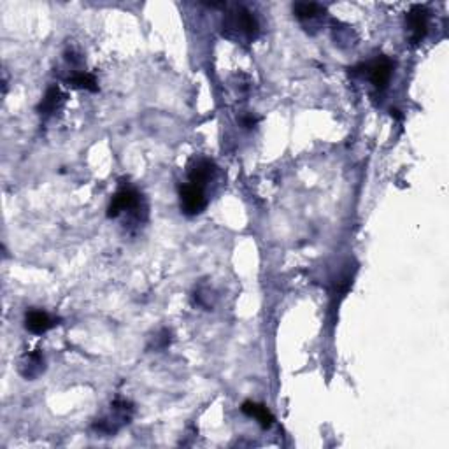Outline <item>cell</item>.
<instances>
[{
    "mask_svg": "<svg viewBox=\"0 0 449 449\" xmlns=\"http://www.w3.org/2000/svg\"><path fill=\"white\" fill-rule=\"evenodd\" d=\"M20 372L25 379H36L37 376L44 372V356L39 351L29 353L23 356L22 363H20Z\"/></svg>",
    "mask_w": 449,
    "mask_h": 449,
    "instance_id": "9c48e42d",
    "label": "cell"
},
{
    "mask_svg": "<svg viewBox=\"0 0 449 449\" xmlns=\"http://www.w3.org/2000/svg\"><path fill=\"white\" fill-rule=\"evenodd\" d=\"M255 123H256V118H253V116H248V118L242 119V125H244L246 128H251V126L255 125Z\"/></svg>",
    "mask_w": 449,
    "mask_h": 449,
    "instance_id": "9a60e30c",
    "label": "cell"
},
{
    "mask_svg": "<svg viewBox=\"0 0 449 449\" xmlns=\"http://www.w3.org/2000/svg\"><path fill=\"white\" fill-rule=\"evenodd\" d=\"M363 68L367 71V76H369L370 83L378 88V90H385V88L388 87L390 78H392L393 72V64L390 58L379 57L374 61H370V64L363 65Z\"/></svg>",
    "mask_w": 449,
    "mask_h": 449,
    "instance_id": "8992f818",
    "label": "cell"
},
{
    "mask_svg": "<svg viewBox=\"0 0 449 449\" xmlns=\"http://www.w3.org/2000/svg\"><path fill=\"white\" fill-rule=\"evenodd\" d=\"M132 414H133L132 404L126 402V400L118 399L111 404V413H109L108 416L95 421L94 428L98 432V434L115 435L119 428L130 423Z\"/></svg>",
    "mask_w": 449,
    "mask_h": 449,
    "instance_id": "3957f363",
    "label": "cell"
},
{
    "mask_svg": "<svg viewBox=\"0 0 449 449\" xmlns=\"http://www.w3.org/2000/svg\"><path fill=\"white\" fill-rule=\"evenodd\" d=\"M428 18H430V13H428V9L425 6H413L411 11L407 13L406 23L407 30H409V39L413 44L421 43L423 37L427 36Z\"/></svg>",
    "mask_w": 449,
    "mask_h": 449,
    "instance_id": "5b68a950",
    "label": "cell"
},
{
    "mask_svg": "<svg viewBox=\"0 0 449 449\" xmlns=\"http://www.w3.org/2000/svg\"><path fill=\"white\" fill-rule=\"evenodd\" d=\"M67 83L71 84V87L78 88V90H88V91L98 90L97 80H95V76L94 74H90V72H74V74L67 80Z\"/></svg>",
    "mask_w": 449,
    "mask_h": 449,
    "instance_id": "4fadbf2b",
    "label": "cell"
},
{
    "mask_svg": "<svg viewBox=\"0 0 449 449\" xmlns=\"http://www.w3.org/2000/svg\"><path fill=\"white\" fill-rule=\"evenodd\" d=\"M258 20L246 8L234 9L223 20V34H227V37H230V39L251 43L258 36Z\"/></svg>",
    "mask_w": 449,
    "mask_h": 449,
    "instance_id": "6da1fadb",
    "label": "cell"
},
{
    "mask_svg": "<svg viewBox=\"0 0 449 449\" xmlns=\"http://www.w3.org/2000/svg\"><path fill=\"white\" fill-rule=\"evenodd\" d=\"M179 204L181 211L186 216L200 214L205 209V205H207V197H205L204 188L191 183L179 186Z\"/></svg>",
    "mask_w": 449,
    "mask_h": 449,
    "instance_id": "277c9868",
    "label": "cell"
},
{
    "mask_svg": "<svg viewBox=\"0 0 449 449\" xmlns=\"http://www.w3.org/2000/svg\"><path fill=\"white\" fill-rule=\"evenodd\" d=\"M58 320L57 318L50 316L47 313L39 309H30L27 311L25 314V328L30 332V334L43 335L46 334L47 330H51L53 327H57Z\"/></svg>",
    "mask_w": 449,
    "mask_h": 449,
    "instance_id": "52a82bcc",
    "label": "cell"
},
{
    "mask_svg": "<svg viewBox=\"0 0 449 449\" xmlns=\"http://www.w3.org/2000/svg\"><path fill=\"white\" fill-rule=\"evenodd\" d=\"M123 212H130L137 219H142V216L146 218V205L142 202V195L135 188L123 186L112 195V200L108 209V216L109 218H118Z\"/></svg>",
    "mask_w": 449,
    "mask_h": 449,
    "instance_id": "7a4b0ae2",
    "label": "cell"
},
{
    "mask_svg": "<svg viewBox=\"0 0 449 449\" xmlns=\"http://www.w3.org/2000/svg\"><path fill=\"white\" fill-rule=\"evenodd\" d=\"M325 13V8L314 2H298L293 6V15L297 16L300 22H313L318 16H321Z\"/></svg>",
    "mask_w": 449,
    "mask_h": 449,
    "instance_id": "7c38bea8",
    "label": "cell"
},
{
    "mask_svg": "<svg viewBox=\"0 0 449 449\" xmlns=\"http://www.w3.org/2000/svg\"><path fill=\"white\" fill-rule=\"evenodd\" d=\"M241 411L246 414V416L255 418L263 428H270L274 425L272 413H270L265 406H262V404H256V402H251V400H248V402L242 404Z\"/></svg>",
    "mask_w": 449,
    "mask_h": 449,
    "instance_id": "8fae6325",
    "label": "cell"
},
{
    "mask_svg": "<svg viewBox=\"0 0 449 449\" xmlns=\"http://www.w3.org/2000/svg\"><path fill=\"white\" fill-rule=\"evenodd\" d=\"M156 342H159V344L155 346L156 349L165 348V346H169V344H170V332H169V330H162V332H160V334L156 335Z\"/></svg>",
    "mask_w": 449,
    "mask_h": 449,
    "instance_id": "5bb4252c",
    "label": "cell"
},
{
    "mask_svg": "<svg viewBox=\"0 0 449 449\" xmlns=\"http://www.w3.org/2000/svg\"><path fill=\"white\" fill-rule=\"evenodd\" d=\"M64 101H65V97H64V94L60 91V88L50 87L47 88L46 95H44V98L41 101L37 111H39L43 116H51V115H54L58 109H60V105L64 104Z\"/></svg>",
    "mask_w": 449,
    "mask_h": 449,
    "instance_id": "30bf717a",
    "label": "cell"
},
{
    "mask_svg": "<svg viewBox=\"0 0 449 449\" xmlns=\"http://www.w3.org/2000/svg\"><path fill=\"white\" fill-rule=\"evenodd\" d=\"M216 165L207 159H197L193 160V163L190 165V170H188V179H190L191 184H197V186L205 188V184L214 177Z\"/></svg>",
    "mask_w": 449,
    "mask_h": 449,
    "instance_id": "ba28073f",
    "label": "cell"
}]
</instances>
